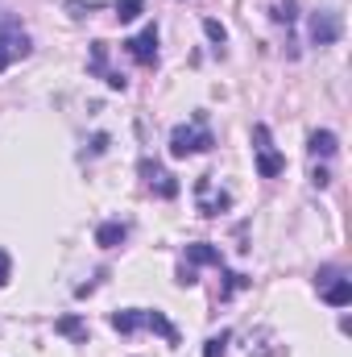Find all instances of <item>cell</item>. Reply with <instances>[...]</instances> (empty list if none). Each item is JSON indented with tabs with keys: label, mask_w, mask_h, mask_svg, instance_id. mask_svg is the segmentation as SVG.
<instances>
[{
	"label": "cell",
	"mask_w": 352,
	"mask_h": 357,
	"mask_svg": "<svg viewBox=\"0 0 352 357\" xmlns=\"http://www.w3.org/2000/svg\"><path fill=\"white\" fill-rule=\"evenodd\" d=\"M216 146V137L207 133V116L199 112L191 125H178L175 133H170V154L175 158H186V154H203V150H211Z\"/></svg>",
	"instance_id": "cell-1"
},
{
	"label": "cell",
	"mask_w": 352,
	"mask_h": 357,
	"mask_svg": "<svg viewBox=\"0 0 352 357\" xmlns=\"http://www.w3.org/2000/svg\"><path fill=\"white\" fill-rule=\"evenodd\" d=\"M112 328L116 333H137V328H154V333H162L166 341H178L175 324L162 316V312H141V307H129V312H116L112 316Z\"/></svg>",
	"instance_id": "cell-2"
},
{
	"label": "cell",
	"mask_w": 352,
	"mask_h": 357,
	"mask_svg": "<svg viewBox=\"0 0 352 357\" xmlns=\"http://www.w3.org/2000/svg\"><path fill=\"white\" fill-rule=\"evenodd\" d=\"M25 54H29V33L21 29L17 17H0V71H8Z\"/></svg>",
	"instance_id": "cell-3"
},
{
	"label": "cell",
	"mask_w": 352,
	"mask_h": 357,
	"mask_svg": "<svg viewBox=\"0 0 352 357\" xmlns=\"http://www.w3.org/2000/svg\"><path fill=\"white\" fill-rule=\"evenodd\" d=\"M253 150H257V175L262 178H273L286 171V158L273 150V142H269V129L265 125H253Z\"/></svg>",
	"instance_id": "cell-4"
},
{
	"label": "cell",
	"mask_w": 352,
	"mask_h": 357,
	"mask_svg": "<svg viewBox=\"0 0 352 357\" xmlns=\"http://www.w3.org/2000/svg\"><path fill=\"white\" fill-rule=\"evenodd\" d=\"M340 38V17L336 13H315L311 17V42L315 46H332Z\"/></svg>",
	"instance_id": "cell-5"
},
{
	"label": "cell",
	"mask_w": 352,
	"mask_h": 357,
	"mask_svg": "<svg viewBox=\"0 0 352 357\" xmlns=\"http://www.w3.org/2000/svg\"><path fill=\"white\" fill-rule=\"evenodd\" d=\"M129 50H133V59H137V63H145V67H150V63H158V29H154V25H145V29L129 42Z\"/></svg>",
	"instance_id": "cell-6"
},
{
	"label": "cell",
	"mask_w": 352,
	"mask_h": 357,
	"mask_svg": "<svg viewBox=\"0 0 352 357\" xmlns=\"http://www.w3.org/2000/svg\"><path fill=\"white\" fill-rule=\"evenodd\" d=\"M228 204H232V195H224V191H220V195H211V183H207V178H199V208H203V216H216V212H224Z\"/></svg>",
	"instance_id": "cell-7"
},
{
	"label": "cell",
	"mask_w": 352,
	"mask_h": 357,
	"mask_svg": "<svg viewBox=\"0 0 352 357\" xmlns=\"http://www.w3.org/2000/svg\"><path fill=\"white\" fill-rule=\"evenodd\" d=\"M141 171H145V178H150V187H158V195H166V199H170V195H178V183L166 175L162 167H150V162H145Z\"/></svg>",
	"instance_id": "cell-8"
},
{
	"label": "cell",
	"mask_w": 352,
	"mask_h": 357,
	"mask_svg": "<svg viewBox=\"0 0 352 357\" xmlns=\"http://www.w3.org/2000/svg\"><path fill=\"white\" fill-rule=\"evenodd\" d=\"M323 299H328L332 307H349L352 303V282L349 278H336L332 287H323Z\"/></svg>",
	"instance_id": "cell-9"
},
{
	"label": "cell",
	"mask_w": 352,
	"mask_h": 357,
	"mask_svg": "<svg viewBox=\"0 0 352 357\" xmlns=\"http://www.w3.org/2000/svg\"><path fill=\"white\" fill-rule=\"evenodd\" d=\"M129 237V229L120 225V220H108V225H99V233H95V241L104 245V250H112V245H120Z\"/></svg>",
	"instance_id": "cell-10"
},
{
	"label": "cell",
	"mask_w": 352,
	"mask_h": 357,
	"mask_svg": "<svg viewBox=\"0 0 352 357\" xmlns=\"http://www.w3.org/2000/svg\"><path fill=\"white\" fill-rule=\"evenodd\" d=\"M311 154H323V158H332V154H336V133H332V129H319V133H311Z\"/></svg>",
	"instance_id": "cell-11"
},
{
	"label": "cell",
	"mask_w": 352,
	"mask_h": 357,
	"mask_svg": "<svg viewBox=\"0 0 352 357\" xmlns=\"http://www.w3.org/2000/svg\"><path fill=\"white\" fill-rule=\"evenodd\" d=\"M186 258H191V262H216V266H220V254H216L211 245H191Z\"/></svg>",
	"instance_id": "cell-12"
},
{
	"label": "cell",
	"mask_w": 352,
	"mask_h": 357,
	"mask_svg": "<svg viewBox=\"0 0 352 357\" xmlns=\"http://www.w3.org/2000/svg\"><path fill=\"white\" fill-rule=\"evenodd\" d=\"M224 345H228V333L211 337V341H207V349H203V357H224Z\"/></svg>",
	"instance_id": "cell-13"
},
{
	"label": "cell",
	"mask_w": 352,
	"mask_h": 357,
	"mask_svg": "<svg viewBox=\"0 0 352 357\" xmlns=\"http://www.w3.org/2000/svg\"><path fill=\"white\" fill-rule=\"evenodd\" d=\"M116 13H120V21H133V17L141 13V0H120V8H116Z\"/></svg>",
	"instance_id": "cell-14"
},
{
	"label": "cell",
	"mask_w": 352,
	"mask_h": 357,
	"mask_svg": "<svg viewBox=\"0 0 352 357\" xmlns=\"http://www.w3.org/2000/svg\"><path fill=\"white\" fill-rule=\"evenodd\" d=\"M203 29H207V38H211V42H224V38H228V29H224L220 21H203Z\"/></svg>",
	"instance_id": "cell-15"
},
{
	"label": "cell",
	"mask_w": 352,
	"mask_h": 357,
	"mask_svg": "<svg viewBox=\"0 0 352 357\" xmlns=\"http://www.w3.org/2000/svg\"><path fill=\"white\" fill-rule=\"evenodd\" d=\"M58 333H67V337H79V333H83V324H79L75 316H67V320H58Z\"/></svg>",
	"instance_id": "cell-16"
},
{
	"label": "cell",
	"mask_w": 352,
	"mask_h": 357,
	"mask_svg": "<svg viewBox=\"0 0 352 357\" xmlns=\"http://www.w3.org/2000/svg\"><path fill=\"white\" fill-rule=\"evenodd\" d=\"M273 17H278V21H294V0H282V4L273 8Z\"/></svg>",
	"instance_id": "cell-17"
},
{
	"label": "cell",
	"mask_w": 352,
	"mask_h": 357,
	"mask_svg": "<svg viewBox=\"0 0 352 357\" xmlns=\"http://www.w3.org/2000/svg\"><path fill=\"white\" fill-rule=\"evenodd\" d=\"M8 270H13V262H8V254H4V250H0V287H4V282H8Z\"/></svg>",
	"instance_id": "cell-18"
}]
</instances>
